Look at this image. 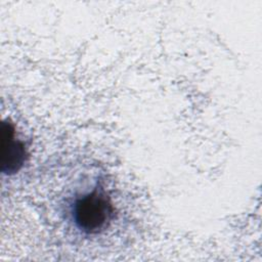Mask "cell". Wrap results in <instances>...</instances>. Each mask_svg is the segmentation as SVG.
<instances>
[{"mask_svg":"<svg viewBox=\"0 0 262 262\" xmlns=\"http://www.w3.org/2000/svg\"><path fill=\"white\" fill-rule=\"evenodd\" d=\"M114 207L110 198L100 189L77 199L73 207L76 226L85 233H97L112 220Z\"/></svg>","mask_w":262,"mask_h":262,"instance_id":"6da1fadb","label":"cell"},{"mask_svg":"<svg viewBox=\"0 0 262 262\" xmlns=\"http://www.w3.org/2000/svg\"><path fill=\"white\" fill-rule=\"evenodd\" d=\"M25 144L15 138L11 122L2 123V171L10 174L18 171L27 159Z\"/></svg>","mask_w":262,"mask_h":262,"instance_id":"7a4b0ae2","label":"cell"}]
</instances>
